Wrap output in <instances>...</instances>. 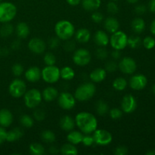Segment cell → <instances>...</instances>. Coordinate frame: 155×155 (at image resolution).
<instances>
[{
    "mask_svg": "<svg viewBox=\"0 0 155 155\" xmlns=\"http://www.w3.org/2000/svg\"><path fill=\"white\" fill-rule=\"evenodd\" d=\"M76 125L84 134H91L98 128V120L92 114L80 112L75 117Z\"/></svg>",
    "mask_w": 155,
    "mask_h": 155,
    "instance_id": "1",
    "label": "cell"
},
{
    "mask_svg": "<svg viewBox=\"0 0 155 155\" xmlns=\"http://www.w3.org/2000/svg\"><path fill=\"white\" fill-rule=\"evenodd\" d=\"M54 32L56 36L61 40L66 41L73 37L75 33V27L70 21L61 20L56 23L54 26Z\"/></svg>",
    "mask_w": 155,
    "mask_h": 155,
    "instance_id": "2",
    "label": "cell"
},
{
    "mask_svg": "<svg viewBox=\"0 0 155 155\" xmlns=\"http://www.w3.org/2000/svg\"><path fill=\"white\" fill-rule=\"evenodd\" d=\"M96 92V87L92 83H85L79 86L75 90L74 97L80 101H86L91 99Z\"/></svg>",
    "mask_w": 155,
    "mask_h": 155,
    "instance_id": "3",
    "label": "cell"
},
{
    "mask_svg": "<svg viewBox=\"0 0 155 155\" xmlns=\"http://www.w3.org/2000/svg\"><path fill=\"white\" fill-rule=\"evenodd\" d=\"M17 7L12 2H0V22L8 23L15 18Z\"/></svg>",
    "mask_w": 155,
    "mask_h": 155,
    "instance_id": "4",
    "label": "cell"
},
{
    "mask_svg": "<svg viewBox=\"0 0 155 155\" xmlns=\"http://www.w3.org/2000/svg\"><path fill=\"white\" fill-rule=\"evenodd\" d=\"M24 104L26 107L30 109H34L40 104L42 100V93L37 89H31L26 91L24 95Z\"/></svg>",
    "mask_w": 155,
    "mask_h": 155,
    "instance_id": "5",
    "label": "cell"
},
{
    "mask_svg": "<svg viewBox=\"0 0 155 155\" xmlns=\"http://www.w3.org/2000/svg\"><path fill=\"white\" fill-rule=\"evenodd\" d=\"M41 74L42 80L49 84L57 83L61 78L60 69L55 65H46L41 71Z\"/></svg>",
    "mask_w": 155,
    "mask_h": 155,
    "instance_id": "6",
    "label": "cell"
},
{
    "mask_svg": "<svg viewBox=\"0 0 155 155\" xmlns=\"http://www.w3.org/2000/svg\"><path fill=\"white\" fill-rule=\"evenodd\" d=\"M111 34L109 43L110 44L112 48L120 51L124 50L127 46V41H128L127 35L121 30H117Z\"/></svg>",
    "mask_w": 155,
    "mask_h": 155,
    "instance_id": "7",
    "label": "cell"
},
{
    "mask_svg": "<svg viewBox=\"0 0 155 155\" xmlns=\"http://www.w3.org/2000/svg\"><path fill=\"white\" fill-rule=\"evenodd\" d=\"M92 59L90 52L86 48H78L75 50L73 54V61L80 67H85L89 64Z\"/></svg>",
    "mask_w": 155,
    "mask_h": 155,
    "instance_id": "8",
    "label": "cell"
},
{
    "mask_svg": "<svg viewBox=\"0 0 155 155\" xmlns=\"http://www.w3.org/2000/svg\"><path fill=\"white\" fill-rule=\"evenodd\" d=\"M92 133H93L92 136L94 138V141L96 145L100 146H106L111 143L113 137L111 133L107 130L97 128Z\"/></svg>",
    "mask_w": 155,
    "mask_h": 155,
    "instance_id": "9",
    "label": "cell"
},
{
    "mask_svg": "<svg viewBox=\"0 0 155 155\" xmlns=\"http://www.w3.org/2000/svg\"><path fill=\"white\" fill-rule=\"evenodd\" d=\"M27 91V86L24 80L21 79H15L8 86L9 94L14 98H21L24 96Z\"/></svg>",
    "mask_w": 155,
    "mask_h": 155,
    "instance_id": "10",
    "label": "cell"
},
{
    "mask_svg": "<svg viewBox=\"0 0 155 155\" xmlns=\"http://www.w3.org/2000/svg\"><path fill=\"white\" fill-rule=\"evenodd\" d=\"M58 103L61 108L69 110L74 107L76 104V98L74 95L68 92H63L58 96Z\"/></svg>",
    "mask_w": 155,
    "mask_h": 155,
    "instance_id": "11",
    "label": "cell"
},
{
    "mask_svg": "<svg viewBox=\"0 0 155 155\" xmlns=\"http://www.w3.org/2000/svg\"><path fill=\"white\" fill-rule=\"evenodd\" d=\"M118 68L125 74H132L135 73L137 68L136 61L130 57H124L118 63Z\"/></svg>",
    "mask_w": 155,
    "mask_h": 155,
    "instance_id": "12",
    "label": "cell"
},
{
    "mask_svg": "<svg viewBox=\"0 0 155 155\" xmlns=\"http://www.w3.org/2000/svg\"><path fill=\"white\" fill-rule=\"evenodd\" d=\"M137 107V101L133 95L128 94L124 95L121 101V110L126 114H131Z\"/></svg>",
    "mask_w": 155,
    "mask_h": 155,
    "instance_id": "13",
    "label": "cell"
},
{
    "mask_svg": "<svg viewBox=\"0 0 155 155\" xmlns=\"http://www.w3.org/2000/svg\"><path fill=\"white\" fill-rule=\"evenodd\" d=\"M148 83V79L143 74H136L130 79L129 84L131 89L136 91H140L145 89Z\"/></svg>",
    "mask_w": 155,
    "mask_h": 155,
    "instance_id": "14",
    "label": "cell"
},
{
    "mask_svg": "<svg viewBox=\"0 0 155 155\" xmlns=\"http://www.w3.org/2000/svg\"><path fill=\"white\" fill-rule=\"evenodd\" d=\"M28 48L31 52L36 54H41L45 51V42L40 38H33L28 42Z\"/></svg>",
    "mask_w": 155,
    "mask_h": 155,
    "instance_id": "15",
    "label": "cell"
},
{
    "mask_svg": "<svg viewBox=\"0 0 155 155\" xmlns=\"http://www.w3.org/2000/svg\"><path fill=\"white\" fill-rule=\"evenodd\" d=\"M26 80L30 83H36L42 78L41 70L38 67H31L24 73Z\"/></svg>",
    "mask_w": 155,
    "mask_h": 155,
    "instance_id": "16",
    "label": "cell"
},
{
    "mask_svg": "<svg viewBox=\"0 0 155 155\" xmlns=\"http://www.w3.org/2000/svg\"><path fill=\"white\" fill-rule=\"evenodd\" d=\"M93 39L95 43L98 46L101 47L107 46L109 43V41H110L108 35L107 34L106 32L103 31V30H98V31L95 32Z\"/></svg>",
    "mask_w": 155,
    "mask_h": 155,
    "instance_id": "17",
    "label": "cell"
},
{
    "mask_svg": "<svg viewBox=\"0 0 155 155\" xmlns=\"http://www.w3.org/2000/svg\"><path fill=\"white\" fill-rule=\"evenodd\" d=\"M107 77V71L104 68H98L94 69L89 74V78L93 83H101Z\"/></svg>",
    "mask_w": 155,
    "mask_h": 155,
    "instance_id": "18",
    "label": "cell"
},
{
    "mask_svg": "<svg viewBox=\"0 0 155 155\" xmlns=\"http://www.w3.org/2000/svg\"><path fill=\"white\" fill-rule=\"evenodd\" d=\"M59 125L64 131L70 132L74 130L75 127V119H74L72 117L69 116V115H65L61 118Z\"/></svg>",
    "mask_w": 155,
    "mask_h": 155,
    "instance_id": "19",
    "label": "cell"
},
{
    "mask_svg": "<svg viewBox=\"0 0 155 155\" xmlns=\"http://www.w3.org/2000/svg\"><path fill=\"white\" fill-rule=\"evenodd\" d=\"M13 114L8 109L0 110V126L4 128L8 127L13 122Z\"/></svg>",
    "mask_w": 155,
    "mask_h": 155,
    "instance_id": "20",
    "label": "cell"
},
{
    "mask_svg": "<svg viewBox=\"0 0 155 155\" xmlns=\"http://www.w3.org/2000/svg\"><path fill=\"white\" fill-rule=\"evenodd\" d=\"M104 27L106 31L110 33H113L119 30L120 23L117 18L114 17H109L104 20Z\"/></svg>",
    "mask_w": 155,
    "mask_h": 155,
    "instance_id": "21",
    "label": "cell"
},
{
    "mask_svg": "<svg viewBox=\"0 0 155 155\" xmlns=\"http://www.w3.org/2000/svg\"><path fill=\"white\" fill-rule=\"evenodd\" d=\"M42 99L46 102H51L54 101L58 96V91L53 86L46 87L42 92Z\"/></svg>",
    "mask_w": 155,
    "mask_h": 155,
    "instance_id": "22",
    "label": "cell"
},
{
    "mask_svg": "<svg viewBox=\"0 0 155 155\" xmlns=\"http://www.w3.org/2000/svg\"><path fill=\"white\" fill-rule=\"evenodd\" d=\"M75 39L80 43H86L89 41L91 33L87 28H80L74 33Z\"/></svg>",
    "mask_w": 155,
    "mask_h": 155,
    "instance_id": "23",
    "label": "cell"
},
{
    "mask_svg": "<svg viewBox=\"0 0 155 155\" xmlns=\"http://www.w3.org/2000/svg\"><path fill=\"white\" fill-rule=\"evenodd\" d=\"M17 36L20 39H26L30 34V27L25 22H20L17 24L15 28Z\"/></svg>",
    "mask_w": 155,
    "mask_h": 155,
    "instance_id": "24",
    "label": "cell"
},
{
    "mask_svg": "<svg viewBox=\"0 0 155 155\" xmlns=\"http://www.w3.org/2000/svg\"><path fill=\"white\" fill-rule=\"evenodd\" d=\"M83 138V133L80 131H77V130H71V131H70L68 136H67V139H68V142L74 145H79V144L81 143Z\"/></svg>",
    "mask_w": 155,
    "mask_h": 155,
    "instance_id": "25",
    "label": "cell"
},
{
    "mask_svg": "<svg viewBox=\"0 0 155 155\" xmlns=\"http://www.w3.org/2000/svg\"><path fill=\"white\" fill-rule=\"evenodd\" d=\"M82 6L87 12L98 10L101 4V0H82Z\"/></svg>",
    "mask_w": 155,
    "mask_h": 155,
    "instance_id": "26",
    "label": "cell"
},
{
    "mask_svg": "<svg viewBox=\"0 0 155 155\" xmlns=\"http://www.w3.org/2000/svg\"><path fill=\"white\" fill-rule=\"evenodd\" d=\"M24 136V132L21 128H16L12 129L10 131L7 132V136H6V141L9 142H13L15 141L19 140L20 139L23 137Z\"/></svg>",
    "mask_w": 155,
    "mask_h": 155,
    "instance_id": "27",
    "label": "cell"
},
{
    "mask_svg": "<svg viewBox=\"0 0 155 155\" xmlns=\"http://www.w3.org/2000/svg\"><path fill=\"white\" fill-rule=\"evenodd\" d=\"M131 27L134 33H141L145 30V22L142 18H136L131 23Z\"/></svg>",
    "mask_w": 155,
    "mask_h": 155,
    "instance_id": "28",
    "label": "cell"
},
{
    "mask_svg": "<svg viewBox=\"0 0 155 155\" xmlns=\"http://www.w3.org/2000/svg\"><path fill=\"white\" fill-rule=\"evenodd\" d=\"M61 78L64 80H71L75 77V72L74 69L71 67H64L62 69L60 70Z\"/></svg>",
    "mask_w": 155,
    "mask_h": 155,
    "instance_id": "29",
    "label": "cell"
},
{
    "mask_svg": "<svg viewBox=\"0 0 155 155\" xmlns=\"http://www.w3.org/2000/svg\"><path fill=\"white\" fill-rule=\"evenodd\" d=\"M60 152L64 155H76L78 154V150L75 145L69 142L62 145L60 148Z\"/></svg>",
    "mask_w": 155,
    "mask_h": 155,
    "instance_id": "30",
    "label": "cell"
},
{
    "mask_svg": "<svg viewBox=\"0 0 155 155\" xmlns=\"http://www.w3.org/2000/svg\"><path fill=\"white\" fill-rule=\"evenodd\" d=\"M95 110L100 116H104L109 112L108 104L102 100H98L95 104Z\"/></svg>",
    "mask_w": 155,
    "mask_h": 155,
    "instance_id": "31",
    "label": "cell"
},
{
    "mask_svg": "<svg viewBox=\"0 0 155 155\" xmlns=\"http://www.w3.org/2000/svg\"><path fill=\"white\" fill-rule=\"evenodd\" d=\"M30 153L33 155H42L45 154V148L38 142H33L29 146Z\"/></svg>",
    "mask_w": 155,
    "mask_h": 155,
    "instance_id": "32",
    "label": "cell"
},
{
    "mask_svg": "<svg viewBox=\"0 0 155 155\" xmlns=\"http://www.w3.org/2000/svg\"><path fill=\"white\" fill-rule=\"evenodd\" d=\"M127 84H128V83H127V80L125 78H124V77H117L113 81L112 86H113L114 89L115 90L121 92V91L125 90Z\"/></svg>",
    "mask_w": 155,
    "mask_h": 155,
    "instance_id": "33",
    "label": "cell"
},
{
    "mask_svg": "<svg viewBox=\"0 0 155 155\" xmlns=\"http://www.w3.org/2000/svg\"><path fill=\"white\" fill-rule=\"evenodd\" d=\"M40 137L43 142H46V143H52L55 141V134L53 133L51 130H45L42 132L40 135Z\"/></svg>",
    "mask_w": 155,
    "mask_h": 155,
    "instance_id": "34",
    "label": "cell"
},
{
    "mask_svg": "<svg viewBox=\"0 0 155 155\" xmlns=\"http://www.w3.org/2000/svg\"><path fill=\"white\" fill-rule=\"evenodd\" d=\"M142 43V40L139 36H131L128 37L127 41V45L131 48H138L141 46Z\"/></svg>",
    "mask_w": 155,
    "mask_h": 155,
    "instance_id": "35",
    "label": "cell"
},
{
    "mask_svg": "<svg viewBox=\"0 0 155 155\" xmlns=\"http://www.w3.org/2000/svg\"><path fill=\"white\" fill-rule=\"evenodd\" d=\"M14 33V27L12 24L8 23H5L4 25L0 29V35L2 37H8Z\"/></svg>",
    "mask_w": 155,
    "mask_h": 155,
    "instance_id": "36",
    "label": "cell"
},
{
    "mask_svg": "<svg viewBox=\"0 0 155 155\" xmlns=\"http://www.w3.org/2000/svg\"><path fill=\"white\" fill-rule=\"evenodd\" d=\"M20 123L25 128H31L34 124V119L27 114H24L20 117Z\"/></svg>",
    "mask_w": 155,
    "mask_h": 155,
    "instance_id": "37",
    "label": "cell"
},
{
    "mask_svg": "<svg viewBox=\"0 0 155 155\" xmlns=\"http://www.w3.org/2000/svg\"><path fill=\"white\" fill-rule=\"evenodd\" d=\"M43 61L45 65H54L56 63V57L53 53L46 52L43 57Z\"/></svg>",
    "mask_w": 155,
    "mask_h": 155,
    "instance_id": "38",
    "label": "cell"
},
{
    "mask_svg": "<svg viewBox=\"0 0 155 155\" xmlns=\"http://www.w3.org/2000/svg\"><path fill=\"white\" fill-rule=\"evenodd\" d=\"M95 55L99 60H105L108 56V51L106 49L105 47L99 46L95 51Z\"/></svg>",
    "mask_w": 155,
    "mask_h": 155,
    "instance_id": "39",
    "label": "cell"
},
{
    "mask_svg": "<svg viewBox=\"0 0 155 155\" xmlns=\"http://www.w3.org/2000/svg\"><path fill=\"white\" fill-rule=\"evenodd\" d=\"M45 117H46V113L42 109H36L33 111V117L35 120L42 121L45 119Z\"/></svg>",
    "mask_w": 155,
    "mask_h": 155,
    "instance_id": "40",
    "label": "cell"
},
{
    "mask_svg": "<svg viewBox=\"0 0 155 155\" xmlns=\"http://www.w3.org/2000/svg\"><path fill=\"white\" fill-rule=\"evenodd\" d=\"M142 44L146 49H152L155 46V39L151 36H146L142 40Z\"/></svg>",
    "mask_w": 155,
    "mask_h": 155,
    "instance_id": "41",
    "label": "cell"
},
{
    "mask_svg": "<svg viewBox=\"0 0 155 155\" xmlns=\"http://www.w3.org/2000/svg\"><path fill=\"white\" fill-rule=\"evenodd\" d=\"M118 68V64L117 63L116 61L111 60L109 61L106 63L105 64V71H107V73H114L117 70Z\"/></svg>",
    "mask_w": 155,
    "mask_h": 155,
    "instance_id": "42",
    "label": "cell"
},
{
    "mask_svg": "<svg viewBox=\"0 0 155 155\" xmlns=\"http://www.w3.org/2000/svg\"><path fill=\"white\" fill-rule=\"evenodd\" d=\"M109 115L113 120H119L123 116V110L117 107H114L109 111Z\"/></svg>",
    "mask_w": 155,
    "mask_h": 155,
    "instance_id": "43",
    "label": "cell"
},
{
    "mask_svg": "<svg viewBox=\"0 0 155 155\" xmlns=\"http://www.w3.org/2000/svg\"><path fill=\"white\" fill-rule=\"evenodd\" d=\"M12 73H13V74L15 76V77H20V76H21L23 74V73H24V67H23L21 64L16 63L12 66Z\"/></svg>",
    "mask_w": 155,
    "mask_h": 155,
    "instance_id": "44",
    "label": "cell"
},
{
    "mask_svg": "<svg viewBox=\"0 0 155 155\" xmlns=\"http://www.w3.org/2000/svg\"><path fill=\"white\" fill-rule=\"evenodd\" d=\"M106 8H107V12L111 14V15H115V14H117L119 12V7H118L117 5L114 2V1L109 2L107 3Z\"/></svg>",
    "mask_w": 155,
    "mask_h": 155,
    "instance_id": "45",
    "label": "cell"
},
{
    "mask_svg": "<svg viewBox=\"0 0 155 155\" xmlns=\"http://www.w3.org/2000/svg\"><path fill=\"white\" fill-rule=\"evenodd\" d=\"M81 143H83V145L86 147L92 146L93 144H95L93 136H91L90 134H86V136H83V140H82Z\"/></svg>",
    "mask_w": 155,
    "mask_h": 155,
    "instance_id": "46",
    "label": "cell"
},
{
    "mask_svg": "<svg viewBox=\"0 0 155 155\" xmlns=\"http://www.w3.org/2000/svg\"><path fill=\"white\" fill-rule=\"evenodd\" d=\"M91 18H92V21L95 22V24H100L104 19V16H103L102 14L99 12H96V11L93 12Z\"/></svg>",
    "mask_w": 155,
    "mask_h": 155,
    "instance_id": "47",
    "label": "cell"
},
{
    "mask_svg": "<svg viewBox=\"0 0 155 155\" xmlns=\"http://www.w3.org/2000/svg\"><path fill=\"white\" fill-rule=\"evenodd\" d=\"M60 40L58 37H51L50 38L49 41H48V46L51 49H55L58 47V45H60Z\"/></svg>",
    "mask_w": 155,
    "mask_h": 155,
    "instance_id": "48",
    "label": "cell"
},
{
    "mask_svg": "<svg viewBox=\"0 0 155 155\" xmlns=\"http://www.w3.org/2000/svg\"><path fill=\"white\" fill-rule=\"evenodd\" d=\"M76 48V44L75 42L73 40H66L64 45V48L65 51H68V52H71V51H74V49Z\"/></svg>",
    "mask_w": 155,
    "mask_h": 155,
    "instance_id": "49",
    "label": "cell"
},
{
    "mask_svg": "<svg viewBox=\"0 0 155 155\" xmlns=\"http://www.w3.org/2000/svg\"><path fill=\"white\" fill-rule=\"evenodd\" d=\"M128 154V148L124 145H120L115 148L114 154L116 155H126Z\"/></svg>",
    "mask_w": 155,
    "mask_h": 155,
    "instance_id": "50",
    "label": "cell"
},
{
    "mask_svg": "<svg viewBox=\"0 0 155 155\" xmlns=\"http://www.w3.org/2000/svg\"><path fill=\"white\" fill-rule=\"evenodd\" d=\"M147 8L145 5H138L135 7V12L137 15H143L146 12Z\"/></svg>",
    "mask_w": 155,
    "mask_h": 155,
    "instance_id": "51",
    "label": "cell"
},
{
    "mask_svg": "<svg viewBox=\"0 0 155 155\" xmlns=\"http://www.w3.org/2000/svg\"><path fill=\"white\" fill-rule=\"evenodd\" d=\"M6 136H7V131L5 130L4 127L0 126V145H2V144L5 142Z\"/></svg>",
    "mask_w": 155,
    "mask_h": 155,
    "instance_id": "52",
    "label": "cell"
},
{
    "mask_svg": "<svg viewBox=\"0 0 155 155\" xmlns=\"http://www.w3.org/2000/svg\"><path fill=\"white\" fill-rule=\"evenodd\" d=\"M110 56L113 58V60L117 61L118 59H120L121 58V53L120 50H117V49H114V51H112L110 52Z\"/></svg>",
    "mask_w": 155,
    "mask_h": 155,
    "instance_id": "53",
    "label": "cell"
},
{
    "mask_svg": "<svg viewBox=\"0 0 155 155\" xmlns=\"http://www.w3.org/2000/svg\"><path fill=\"white\" fill-rule=\"evenodd\" d=\"M21 42L20 39H16L12 43V48L13 50H18L21 48Z\"/></svg>",
    "mask_w": 155,
    "mask_h": 155,
    "instance_id": "54",
    "label": "cell"
},
{
    "mask_svg": "<svg viewBox=\"0 0 155 155\" xmlns=\"http://www.w3.org/2000/svg\"><path fill=\"white\" fill-rule=\"evenodd\" d=\"M67 2L71 6H77L81 2L82 0H66Z\"/></svg>",
    "mask_w": 155,
    "mask_h": 155,
    "instance_id": "55",
    "label": "cell"
},
{
    "mask_svg": "<svg viewBox=\"0 0 155 155\" xmlns=\"http://www.w3.org/2000/svg\"><path fill=\"white\" fill-rule=\"evenodd\" d=\"M48 151L51 154H57L59 152V149L56 146H51L48 149Z\"/></svg>",
    "mask_w": 155,
    "mask_h": 155,
    "instance_id": "56",
    "label": "cell"
},
{
    "mask_svg": "<svg viewBox=\"0 0 155 155\" xmlns=\"http://www.w3.org/2000/svg\"><path fill=\"white\" fill-rule=\"evenodd\" d=\"M148 8L149 10L153 13H155V0H151L148 4Z\"/></svg>",
    "mask_w": 155,
    "mask_h": 155,
    "instance_id": "57",
    "label": "cell"
},
{
    "mask_svg": "<svg viewBox=\"0 0 155 155\" xmlns=\"http://www.w3.org/2000/svg\"><path fill=\"white\" fill-rule=\"evenodd\" d=\"M150 30H151V33L155 36V19L151 23V27H150Z\"/></svg>",
    "mask_w": 155,
    "mask_h": 155,
    "instance_id": "58",
    "label": "cell"
},
{
    "mask_svg": "<svg viewBox=\"0 0 155 155\" xmlns=\"http://www.w3.org/2000/svg\"><path fill=\"white\" fill-rule=\"evenodd\" d=\"M8 50L7 48H1V49H0V54H1L2 55H6V54H8Z\"/></svg>",
    "mask_w": 155,
    "mask_h": 155,
    "instance_id": "59",
    "label": "cell"
},
{
    "mask_svg": "<svg viewBox=\"0 0 155 155\" xmlns=\"http://www.w3.org/2000/svg\"><path fill=\"white\" fill-rule=\"evenodd\" d=\"M127 2L130 3V4H136L137 3L139 0H127Z\"/></svg>",
    "mask_w": 155,
    "mask_h": 155,
    "instance_id": "60",
    "label": "cell"
},
{
    "mask_svg": "<svg viewBox=\"0 0 155 155\" xmlns=\"http://www.w3.org/2000/svg\"><path fill=\"white\" fill-rule=\"evenodd\" d=\"M146 155H155V150H151L146 152Z\"/></svg>",
    "mask_w": 155,
    "mask_h": 155,
    "instance_id": "61",
    "label": "cell"
},
{
    "mask_svg": "<svg viewBox=\"0 0 155 155\" xmlns=\"http://www.w3.org/2000/svg\"><path fill=\"white\" fill-rule=\"evenodd\" d=\"M152 91H153V92H154V94L155 95V84L154 85V86H153V88H152Z\"/></svg>",
    "mask_w": 155,
    "mask_h": 155,
    "instance_id": "62",
    "label": "cell"
},
{
    "mask_svg": "<svg viewBox=\"0 0 155 155\" xmlns=\"http://www.w3.org/2000/svg\"><path fill=\"white\" fill-rule=\"evenodd\" d=\"M112 1H118V0H112Z\"/></svg>",
    "mask_w": 155,
    "mask_h": 155,
    "instance_id": "63",
    "label": "cell"
},
{
    "mask_svg": "<svg viewBox=\"0 0 155 155\" xmlns=\"http://www.w3.org/2000/svg\"><path fill=\"white\" fill-rule=\"evenodd\" d=\"M1 1H2V0H0V2H1Z\"/></svg>",
    "mask_w": 155,
    "mask_h": 155,
    "instance_id": "64",
    "label": "cell"
}]
</instances>
